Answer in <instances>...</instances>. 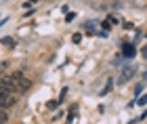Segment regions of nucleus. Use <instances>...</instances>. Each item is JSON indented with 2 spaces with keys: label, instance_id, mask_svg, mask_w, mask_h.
<instances>
[{
  "label": "nucleus",
  "instance_id": "obj_4",
  "mask_svg": "<svg viewBox=\"0 0 147 124\" xmlns=\"http://www.w3.org/2000/svg\"><path fill=\"white\" fill-rule=\"evenodd\" d=\"M135 74H137V65H124L122 74H120V84H126V82H130Z\"/></svg>",
  "mask_w": 147,
  "mask_h": 124
},
{
  "label": "nucleus",
  "instance_id": "obj_9",
  "mask_svg": "<svg viewBox=\"0 0 147 124\" xmlns=\"http://www.w3.org/2000/svg\"><path fill=\"white\" fill-rule=\"evenodd\" d=\"M137 105H147V93L141 97V99H137Z\"/></svg>",
  "mask_w": 147,
  "mask_h": 124
},
{
  "label": "nucleus",
  "instance_id": "obj_12",
  "mask_svg": "<svg viewBox=\"0 0 147 124\" xmlns=\"http://www.w3.org/2000/svg\"><path fill=\"white\" fill-rule=\"evenodd\" d=\"M141 55H143V57H147V46H145V49L141 51Z\"/></svg>",
  "mask_w": 147,
  "mask_h": 124
},
{
  "label": "nucleus",
  "instance_id": "obj_7",
  "mask_svg": "<svg viewBox=\"0 0 147 124\" xmlns=\"http://www.w3.org/2000/svg\"><path fill=\"white\" fill-rule=\"evenodd\" d=\"M111 88H113V80H107V84H105V88L101 90V97H103V95H107Z\"/></svg>",
  "mask_w": 147,
  "mask_h": 124
},
{
  "label": "nucleus",
  "instance_id": "obj_11",
  "mask_svg": "<svg viewBox=\"0 0 147 124\" xmlns=\"http://www.w3.org/2000/svg\"><path fill=\"white\" fill-rule=\"evenodd\" d=\"M143 88H145V84L141 82V84H139V86H137V90H135V93H137V95H141V90H143Z\"/></svg>",
  "mask_w": 147,
  "mask_h": 124
},
{
  "label": "nucleus",
  "instance_id": "obj_1",
  "mask_svg": "<svg viewBox=\"0 0 147 124\" xmlns=\"http://www.w3.org/2000/svg\"><path fill=\"white\" fill-rule=\"evenodd\" d=\"M11 78H13V82H15V86H17V90H19V95H21V93H28V90L32 88V82L21 74V71H15V74H11Z\"/></svg>",
  "mask_w": 147,
  "mask_h": 124
},
{
  "label": "nucleus",
  "instance_id": "obj_2",
  "mask_svg": "<svg viewBox=\"0 0 147 124\" xmlns=\"http://www.w3.org/2000/svg\"><path fill=\"white\" fill-rule=\"evenodd\" d=\"M15 97L13 93H6V90H0V109H9L11 105H15Z\"/></svg>",
  "mask_w": 147,
  "mask_h": 124
},
{
  "label": "nucleus",
  "instance_id": "obj_3",
  "mask_svg": "<svg viewBox=\"0 0 147 124\" xmlns=\"http://www.w3.org/2000/svg\"><path fill=\"white\" fill-rule=\"evenodd\" d=\"M0 90H6V93H13V95H19V90H17V86H15V82H13V78L9 76H2L0 78Z\"/></svg>",
  "mask_w": 147,
  "mask_h": 124
},
{
  "label": "nucleus",
  "instance_id": "obj_8",
  "mask_svg": "<svg viewBox=\"0 0 147 124\" xmlns=\"http://www.w3.org/2000/svg\"><path fill=\"white\" fill-rule=\"evenodd\" d=\"M0 122H9V112L6 109H0Z\"/></svg>",
  "mask_w": 147,
  "mask_h": 124
},
{
  "label": "nucleus",
  "instance_id": "obj_6",
  "mask_svg": "<svg viewBox=\"0 0 147 124\" xmlns=\"http://www.w3.org/2000/svg\"><path fill=\"white\" fill-rule=\"evenodd\" d=\"M0 44H2V46H9V49H15V40H13V38H9V36H6V38H2V40H0Z\"/></svg>",
  "mask_w": 147,
  "mask_h": 124
},
{
  "label": "nucleus",
  "instance_id": "obj_5",
  "mask_svg": "<svg viewBox=\"0 0 147 124\" xmlns=\"http://www.w3.org/2000/svg\"><path fill=\"white\" fill-rule=\"evenodd\" d=\"M122 55L126 57V59H130V57L137 55V51H135V46H132V44H124V46H122Z\"/></svg>",
  "mask_w": 147,
  "mask_h": 124
},
{
  "label": "nucleus",
  "instance_id": "obj_10",
  "mask_svg": "<svg viewBox=\"0 0 147 124\" xmlns=\"http://www.w3.org/2000/svg\"><path fill=\"white\" fill-rule=\"evenodd\" d=\"M74 118H76V107H74V109H71V112H69V116H67V120H69V122H71Z\"/></svg>",
  "mask_w": 147,
  "mask_h": 124
},
{
  "label": "nucleus",
  "instance_id": "obj_14",
  "mask_svg": "<svg viewBox=\"0 0 147 124\" xmlns=\"http://www.w3.org/2000/svg\"><path fill=\"white\" fill-rule=\"evenodd\" d=\"M143 80H147V74H145V76H143Z\"/></svg>",
  "mask_w": 147,
  "mask_h": 124
},
{
  "label": "nucleus",
  "instance_id": "obj_13",
  "mask_svg": "<svg viewBox=\"0 0 147 124\" xmlns=\"http://www.w3.org/2000/svg\"><path fill=\"white\" fill-rule=\"evenodd\" d=\"M4 67H6V63H0V71H2Z\"/></svg>",
  "mask_w": 147,
  "mask_h": 124
}]
</instances>
